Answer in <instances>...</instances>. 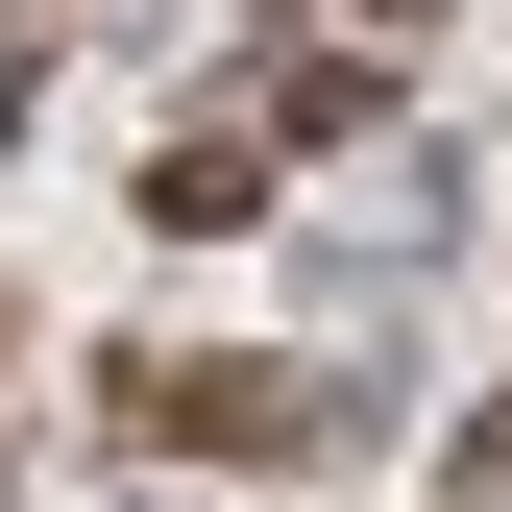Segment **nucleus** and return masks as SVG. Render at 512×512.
I'll use <instances>...</instances> for the list:
<instances>
[{
    "instance_id": "nucleus-1",
    "label": "nucleus",
    "mask_w": 512,
    "mask_h": 512,
    "mask_svg": "<svg viewBox=\"0 0 512 512\" xmlns=\"http://www.w3.org/2000/svg\"><path fill=\"white\" fill-rule=\"evenodd\" d=\"M147 439H196V464H269V439H293V391H269V366H147Z\"/></svg>"
},
{
    "instance_id": "nucleus-2",
    "label": "nucleus",
    "mask_w": 512,
    "mask_h": 512,
    "mask_svg": "<svg viewBox=\"0 0 512 512\" xmlns=\"http://www.w3.org/2000/svg\"><path fill=\"white\" fill-rule=\"evenodd\" d=\"M0 342H25V317H0Z\"/></svg>"
}]
</instances>
